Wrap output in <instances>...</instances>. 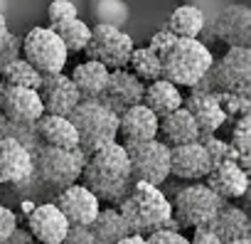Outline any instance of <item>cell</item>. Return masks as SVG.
Instances as JSON below:
<instances>
[{"instance_id":"cell-34","label":"cell","mask_w":251,"mask_h":244,"mask_svg":"<svg viewBox=\"0 0 251 244\" xmlns=\"http://www.w3.org/2000/svg\"><path fill=\"white\" fill-rule=\"evenodd\" d=\"M217 104L222 106V111L226 113V121L239 118L251 113V96L249 94H234V91H214Z\"/></svg>"},{"instance_id":"cell-35","label":"cell","mask_w":251,"mask_h":244,"mask_svg":"<svg viewBox=\"0 0 251 244\" xmlns=\"http://www.w3.org/2000/svg\"><path fill=\"white\" fill-rule=\"evenodd\" d=\"M200 143L204 146V151H207L212 165H214V163H224V161H236L234 148H231L226 141L217 138V136H204V138H200Z\"/></svg>"},{"instance_id":"cell-20","label":"cell","mask_w":251,"mask_h":244,"mask_svg":"<svg viewBox=\"0 0 251 244\" xmlns=\"http://www.w3.org/2000/svg\"><path fill=\"white\" fill-rule=\"evenodd\" d=\"M212 163L200 141L173 146L170 148V173L180 180H202L209 173Z\"/></svg>"},{"instance_id":"cell-14","label":"cell","mask_w":251,"mask_h":244,"mask_svg":"<svg viewBox=\"0 0 251 244\" xmlns=\"http://www.w3.org/2000/svg\"><path fill=\"white\" fill-rule=\"evenodd\" d=\"M69 227L72 224L54 202H40L27 212V232L37 244H62Z\"/></svg>"},{"instance_id":"cell-2","label":"cell","mask_w":251,"mask_h":244,"mask_svg":"<svg viewBox=\"0 0 251 244\" xmlns=\"http://www.w3.org/2000/svg\"><path fill=\"white\" fill-rule=\"evenodd\" d=\"M118 212L133 234L148 237L155 229H180L173 219V202L158 185L151 183H133L128 195L118 202Z\"/></svg>"},{"instance_id":"cell-9","label":"cell","mask_w":251,"mask_h":244,"mask_svg":"<svg viewBox=\"0 0 251 244\" xmlns=\"http://www.w3.org/2000/svg\"><path fill=\"white\" fill-rule=\"evenodd\" d=\"M23 59H27L40 74H59L67 67L69 52L52 27H32L23 37Z\"/></svg>"},{"instance_id":"cell-37","label":"cell","mask_w":251,"mask_h":244,"mask_svg":"<svg viewBox=\"0 0 251 244\" xmlns=\"http://www.w3.org/2000/svg\"><path fill=\"white\" fill-rule=\"evenodd\" d=\"M18 57H23V37L8 32L0 40V72H3L10 62H15Z\"/></svg>"},{"instance_id":"cell-10","label":"cell","mask_w":251,"mask_h":244,"mask_svg":"<svg viewBox=\"0 0 251 244\" xmlns=\"http://www.w3.org/2000/svg\"><path fill=\"white\" fill-rule=\"evenodd\" d=\"M212 91L251 94V47H229L209 69Z\"/></svg>"},{"instance_id":"cell-15","label":"cell","mask_w":251,"mask_h":244,"mask_svg":"<svg viewBox=\"0 0 251 244\" xmlns=\"http://www.w3.org/2000/svg\"><path fill=\"white\" fill-rule=\"evenodd\" d=\"M212 35L226 47H251V10L239 3L222 8Z\"/></svg>"},{"instance_id":"cell-3","label":"cell","mask_w":251,"mask_h":244,"mask_svg":"<svg viewBox=\"0 0 251 244\" xmlns=\"http://www.w3.org/2000/svg\"><path fill=\"white\" fill-rule=\"evenodd\" d=\"M69 121L76 129L79 148L86 156L118 141V113H113L101 99H81L69 113Z\"/></svg>"},{"instance_id":"cell-45","label":"cell","mask_w":251,"mask_h":244,"mask_svg":"<svg viewBox=\"0 0 251 244\" xmlns=\"http://www.w3.org/2000/svg\"><path fill=\"white\" fill-rule=\"evenodd\" d=\"M8 32H10V30H8V20H5V15H3V13H0V40H3Z\"/></svg>"},{"instance_id":"cell-21","label":"cell","mask_w":251,"mask_h":244,"mask_svg":"<svg viewBox=\"0 0 251 244\" xmlns=\"http://www.w3.org/2000/svg\"><path fill=\"white\" fill-rule=\"evenodd\" d=\"M158 121L160 118L146 104H136L118 116V138H123V143L158 138Z\"/></svg>"},{"instance_id":"cell-36","label":"cell","mask_w":251,"mask_h":244,"mask_svg":"<svg viewBox=\"0 0 251 244\" xmlns=\"http://www.w3.org/2000/svg\"><path fill=\"white\" fill-rule=\"evenodd\" d=\"M74 18H79V15H76V5L72 3V0H52L50 8H47V20H50V27L62 25V23L74 20Z\"/></svg>"},{"instance_id":"cell-4","label":"cell","mask_w":251,"mask_h":244,"mask_svg":"<svg viewBox=\"0 0 251 244\" xmlns=\"http://www.w3.org/2000/svg\"><path fill=\"white\" fill-rule=\"evenodd\" d=\"M163 79L175 86H195L212 69V52L200 37H177L175 45L160 57Z\"/></svg>"},{"instance_id":"cell-1","label":"cell","mask_w":251,"mask_h":244,"mask_svg":"<svg viewBox=\"0 0 251 244\" xmlns=\"http://www.w3.org/2000/svg\"><path fill=\"white\" fill-rule=\"evenodd\" d=\"M79 180L99 197V202L118 205L128 195V190L133 185L131 163H128L123 143L116 141V143L86 156V163H84Z\"/></svg>"},{"instance_id":"cell-30","label":"cell","mask_w":251,"mask_h":244,"mask_svg":"<svg viewBox=\"0 0 251 244\" xmlns=\"http://www.w3.org/2000/svg\"><path fill=\"white\" fill-rule=\"evenodd\" d=\"M236 153V163L244 170H251V113L234 118V129H231V143Z\"/></svg>"},{"instance_id":"cell-24","label":"cell","mask_w":251,"mask_h":244,"mask_svg":"<svg viewBox=\"0 0 251 244\" xmlns=\"http://www.w3.org/2000/svg\"><path fill=\"white\" fill-rule=\"evenodd\" d=\"M108 72L111 69H106L101 62L86 59V62H81V64L74 67V72H72L69 79L76 86V91H79L81 99H101V94L106 89V81H108Z\"/></svg>"},{"instance_id":"cell-13","label":"cell","mask_w":251,"mask_h":244,"mask_svg":"<svg viewBox=\"0 0 251 244\" xmlns=\"http://www.w3.org/2000/svg\"><path fill=\"white\" fill-rule=\"evenodd\" d=\"M143 91H146V84L133 77L128 72V67L123 69H111L108 72V81H106V89L101 94V101L113 111V113H123L126 108H131L136 104H143Z\"/></svg>"},{"instance_id":"cell-23","label":"cell","mask_w":251,"mask_h":244,"mask_svg":"<svg viewBox=\"0 0 251 244\" xmlns=\"http://www.w3.org/2000/svg\"><path fill=\"white\" fill-rule=\"evenodd\" d=\"M209 229L219 237L222 244L234 242V239H244L251 237V222L246 217V212L236 205H231L229 200L219 207V212L214 215V219L209 222Z\"/></svg>"},{"instance_id":"cell-33","label":"cell","mask_w":251,"mask_h":244,"mask_svg":"<svg viewBox=\"0 0 251 244\" xmlns=\"http://www.w3.org/2000/svg\"><path fill=\"white\" fill-rule=\"evenodd\" d=\"M8 136L18 138L32 156L45 146L42 138H40V134H37V129H35V124H13V121H8L3 113H0V141L8 138Z\"/></svg>"},{"instance_id":"cell-18","label":"cell","mask_w":251,"mask_h":244,"mask_svg":"<svg viewBox=\"0 0 251 244\" xmlns=\"http://www.w3.org/2000/svg\"><path fill=\"white\" fill-rule=\"evenodd\" d=\"M204 185L217 192L222 200H239L249 192V170H244L236 161L214 163L204 175Z\"/></svg>"},{"instance_id":"cell-42","label":"cell","mask_w":251,"mask_h":244,"mask_svg":"<svg viewBox=\"0 0 251 244\" xmlns=\"http://www.w3.org/2000/svg\"><path fill=\"white\" fill-rule=\"evenodd\" d=\"M190 244H222V242L209 227H195V234H192Z\"/></svg>"},{"instance_id":"cell-27","label":"cell","mask_w":251,"mask_h":244,"mask_svg":"<svg viewBox=\"0 0 251 244\" xmlns=\"http://www.w3.org/2000/svg\"><path fill=\"white\" fill-rule=\"evenodd\" d=\"M168 30L175 37H200L204 30V13L197 5H177L168 18Z\"/></svg>"},{"instance_id":"cell-25","label":"cell","mask_w":251,"mask_h":244,"mask_svg":"<svg viewBox=\"0 0 251 244\" xmlns=\"http://www.w3.org/2000/svg\"><path fill=\"white\" fill-rule=\"evenodd\" d=\"M42 143L47 146H57V148H76L79 146V136L76 129L69 121V116H52L45 113L37 124H35Z\"/></svg>"},{"instance_id":"cell-16","label":"cell","mask_w":251,"mask_h":244,"mask_svg":"<svg viewBox=\"0 0 251 244\" xmlns=\"http://www.w3.org/2000/svg\"><path fill=\"white\" fill-rule=\"evenodd\" d=\"M37 91H40L45 113H52V116H69L74 111V106L81 101L76 86L72 84L69 74H64V72L42 74V84Z\"/></svg>"},{"instance_id":"cell-31","label":"cell","mask_w":251,"mask_h":244,"mask_svg":"<svg viewBox=\"0 0 251 244\" xmlns=\"http://www.w3.org/2000/svg\"><path fill=\"white\" fill-rule=\"evenodd\" d=\"M0 79L5 84L25 86V89H40V84H42V74L23 57H18L15 62H10L3 72H0Z\"/></svg>"},{"instance_id":"cell-5","label":"cell","mask_w":251,"mask_h":244,"mask_svg":"<svg viewBox=\"0 0 251 244\" xmlns=\"http://www.w3.org/2000/svg\"><path fill=\"white\" fill-rule=\"evenodd\" d=\"M35 180H40L42 185L52 188V190H64L74 183H79L84 163H86V153L76 146V148H57V146H42L35 156Z\"/></svg>"},{"instance_id":"cell-40","label":"cell","mask_w":251,"mask_h":244,"mask_svg":"<svg viewBox=\"0 0 251 244\" xmlns=\"http://www.w3.org/2000/svg\"><path fill=\"white\" fill-rule=\"evenodd\" d=\"M175 40H177V37H175V35H173L168 27H163V30L153 32V37H151L148 47H151V50H153L158 57H163V54H165V52H168V50L175 45Z\"/></svg>"},{"instance_id":"cell-22","label":"cell","mask_w":251,"mask_h":244,"mask_svg":"<svg viewBox=\"0 0 251 244\" xmlns=\"http://www.w3.org/2000/svg\"><path fill=\"white\" fill-rule=\"evenodd\" d=\"M158 138L170 148L200 141V131H197V124H195L192 113L185 106H180V108L170 111L168 116H163L158 121Z\"/></svg>"},{"instance_id":"cell-44","label":"cell","mask_w":251,"mask_h":244,"mask_svg":"<svg viewBox=\"0 0 251 244\" xmlns=\"http://www.w3.org/2000/svg\"><path fill=\"white\" fill-rule=\"evenodd\" d=\"M113 244H148V239H146L143 234H133V232H128L126 237H121V239L113 242Z\"/></svg>"},{"instance_id":"cell-11","label":"cell","mask_w":251,"mask_h":244,"mask_svg":"<svg viewBox=\"0 0 251 244\" xmlns=\"http://www.w3.org/2000/svg\"><path fill=\"white\" fill-rule=\"evenodd\" d=\"M0 113L13 124H37L45 116L40 91L0 81Z\"/></svg>"},{"instance_id":"cell-28","label":"cell","mask_w":251,"mask_h":244,"mask_svg":"<svg viewBox=\"0 0 251 244\" xmlns=\"http://www.w3.org/2000/svg\"><path fill=\"white\" fill-rule=\"evenodd\" d=\"M128 72L138 77L143 84H151L163 77V62L160 57L146 45V47H133L131 59H128Z\"/></svg>"},{"instance_id":"cell-39","label":"cell","mask_w":251,"mask_h":244,"mask_svg":"<svg viewBox=\"0 0 251 244\" xmlns=\"http://www.w3.org/2000/svg\"><path fill=\"white\" fill-rule=\"evenodd\" d=\"M146 239L148 244H190V239L180 229H155Z\"/></svg>"},{"instance_id":"cell-41","label":"cell","mask_w":251,"mask_h":244,"mask_svg":"<svg viewBox=\"0 0 251 244\" xmlns=\"http://www.w3.org/2000/svg\"><path fill=\"white\" fill-rule=\"evenodd\" d=\"M18 227V215L8 207V205H0V244H3Z\"/></svg>"},{"instance_id":"cell-38","label":"cell","mask_w":251,"mask_h":244,"mask_svg":"<svg viewBox=\"0 0 251 244\" xmlns=\"http://www.w3.org/2000/svg\"><path fill=\"white\" fill-rule=\"evenodd\" d=\"M62 244H106L91 227H69Z\"/></svg>"},{"instance_id":"cell-43","label":"cell","mask_w":251,"mask_h":244,"mask_svg":"<svg viewBox=\"0 0 251 244\" xmlns=\"http://www.w3.org/2000/svg\"><path fill=\"white\" fill-rule=\"evenodd\" d=\"M3 244H37V242H35V237H32L27 229H23V227L18 224V227H15V232H13Z\"/></svg>"},{"instance_id":"cell-7","label":"cell","mask_w":251,"mask_h":244,"mask_svg":"<svg viewBox=\"0 0 251 244\" xmlns=\"http://www.w3.org/2000/svg\"><path fill=\"white\" fill-rule=\"evenodd\" d=\"M123 148L131 163L133 183H151L160 188L170 178V146H165L160 138L123 143Z\"/></svg>"},{"instance_id":"cell-29","label":"cell","mask_w":251,"mask_h":244,"mask_svg":"<svg viewBox=\"0 0 251 244\" xmlns=\"http://www.w3.org/2000/svg\"><path fill=\"white\" fill-rule=\"evenodd\" d=\"M91 229H94L106 244H113V242H118L121 237L128 234V224H126V219L121 217L118 207L113 210V205L99 210L96 219L91 222Z\"/></svg>"},{"instance_id":"cell-17","label":"cell","mask_w":251,"mask_h":244,"mask_svg":"<svg viewBox=\"0 0 251 244\" xmlns=\"http://www.w3.org/2000/svg\"><path fill=\"white\" fill-rule=\"evenodd\" d=\"M35 173L32 153L13 136L0 141V185L27 183Z\"/></svg>"},{"instance_id":"cell-8","label":"cell","mask_w":251,"mask_h":244,"mask_svg":"<svg viewBox=\"0 0 251 244\" xmlns=\"http://www.w3.org/2000/svg\"><path fill=\"white\" fill-rule=\"evenodd\" d=\"M131 52H133V37L128 32H123L121 27H116L113 23L94 25L89 45L84 50V54L89 59L101 62L106 69H123V67H128Z\"/></svg>"},{"instance_id":"cell-32","label":"cell","mask_w":251,"mask_h":244,"mask_svg":"<svg viewBox=\"0 0 251 244\" xmlns=\"http://www.w3.org/2000/svg\"><path fill=\"white\" fill-rule=\"evenodd\" d=\"M52 30L59 35V40L67 47V52H84L86 45H89V37H91V27L84 20H79V18L67 20L62 25H54Z\"/></svg>"},{"instance_id":"cell-26","label":"cell","mask_w":251,"mask_h":244,"mask_svg":"<svg viewBox=\"0 0 251 244\" xmlns=\"http://www.w3.org/2000/svg\"><path fill=\"white\" fill-rule=\"evenodd\" d=\"M182 91H180V86H175L173 81H168V79H155V81H151V84H146V91H143V104L158 116V118H163V116H168L170 111H175V108H180L182 106Z\"/></svg>"},{"instance_id":"cell-6","label":"cell","mask_w":251,"mask_h":244,"mask_svg":"<svg viewBox=\"0 0 251 244\" xmlns=\"http://www.w3.org/2000/svg\"><path fill=\"white\" fill-rule=\"evenodd\" d=\"M226 200H222L217 192H212L204 183H192L187 188H180L173 200V219L180 224V229H195V227H209L214 215Z\"/></svg>"},{"instance_id":"cell-12","label":"cell","mask_w":251,"mask_h":244,"mask_svg":"<svg viewBox=\"0 0 251 244\" xmlns=\"http://www.w3.org/2000/svg\"><path fill=\"white\" fill-rule=\"evenodd\" d=\"M54 205L62 210V215L67 217V222L72 227H91V222L96 219V215L101 210L99 197L81 183H74L64 190H57Z\"/></svg>"},{"instance_id":"cell-19","label":"cell","mask_w":251,"mask_h":244,"mask_svg":"<svg viewBox=\"0 0 251 244\" xmlns=\"http://www.w3.org/2000/svg\"><path fill=\"white\" fill-rule=\"evenodd\" d=\"M182 106L192 113L200 138L204 136H214L224 124H226V113L222 111V106L214 99V91H190L187 99H182Z\"/></svg>"},{"instance_id":"cell-46","label":"cell","mask_w":251,"mask_h":244,"mask_svg":"<svg viewBox=\"0 0 251 244\" xmlns=\"http://www.w3.org/2000/svg\"><path fill=\"white\" fill-rule=\"evenodd\" d=\"M226 244H251V237H244V239H234V242H226Z\"/></svg>"}]
</instances>
